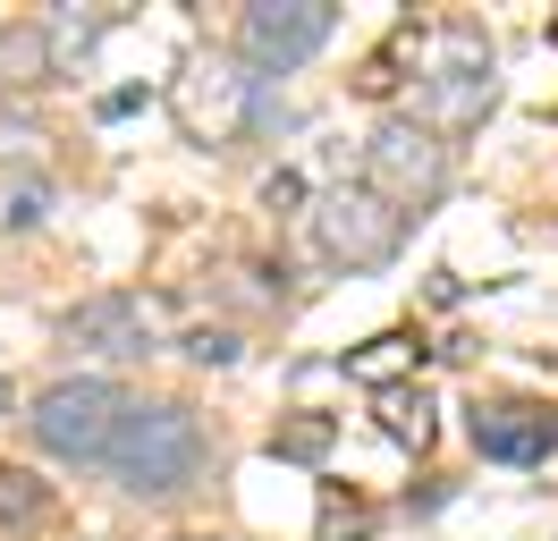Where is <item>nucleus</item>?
Returning a JSON list of instances; mask_svg holds the SVG:
<instances>
[{
	"label": "nucleus",
	"instance_id": "1",
	"mask_svg": "<svg viewBox=\"0 0 558 541\" xmlns=\"http://www.w3.org/2000/svg\"><path fill=\"white\" fill-rule=\"evenodd\" d=\"M204 457H211V440H204V414H195V406L136 398L102 466L119 473V491H136V500H178V491L204 473Z\"/></svg>",
	"mask_w": 558,
	"mask_h": 541
},
{
	"label": "nucleus",
	"instance_id": "2",
	"mask_svg": "<svg viewBox=\"0 0 558 541\" xmlns=\"http://www.w3.org/2000/svg\"><path fill=\"white\" fill-rule=\"evenodd\" d=\"M128 389L119 381H102V372H76V381H51L35 398V414H26V432H35L43 457H69V466H102L110 440H119V423H128Z\"/></svg>",
	"mask_w": 558,
	"mask_h": 541
},
{
	"label": "nucleus",
	"instance_id": "3",
	"mask_svg": "<svg viewBox=\"0 0 558 541\" xmlns=\"http://www.w3.org/2000/svg\"><path fill=\"white\" fill-rule=\"evenodd\" d=\"M364 187L381 203H398V212H423L449 187V144L432 128H415V119H381L373 144H364Z\"/></svg>",
	"mask_w": 558,
	"mask_h": 541
},
{
	"label": "nucleus",
	"instance_id": "4",
	"mask_svg": "<svg viewBox=\"0 0 558 541\" xmlns=\"http://www.w3.org/2000/svg\"><path fill=\"white\" fill-rule=\"evenodd\" d=\"M398 237H407V212L381 203L373 187H330V195L314 203V245L339 270H381L389 254H398Z\"/></svg>",
	"mask_w": 558,
	"mask_h": 541
},
{
	"label": "nucleus",
	"instance_id": "5",
	"mask_svg": "<svg viewBox=\"0 0 558 541\" xmlns=\"http://www.w3.org/2000/svg\"><path fill=\"white\" fill-rule=\"evenodd\" d=\"M483 110H490V43L465 34V26H449L440 34V68L415 85V128L457 135V128H474Z\"/></svg>",
	"mask_w": 558,
	"mask_h": 541
},
{
	"label": "nucleus",
	"instance_id": "6",
	"mask_svg": "<svg viewBox=\"0 0 558 541\" xmlns=\"http://www.w3.org/2000/svg\"><path fill=\"white\" fill-rule=\"evenodd\" d=\"M330 34H339V9H330V0H254V9H238V51H245V68H263V76L305 68Z\"/></svg>",
	"mask_w": 558,
	"mask_h": 541
},
{
	"label": "nucleus",
	"instance_id": "7",
	"mask_svg": "<svg viewBox=\"0 0 558 541\" xmlns=\"http://www.w3.org/2000/svg\"><path fill=\"white\" fill-rule=\"evenodd\" d=\"M69 347H94V356H110V364H128V356L153 347V304H144V297H119V288L85 297L69 313Z\"/></svg>",
	"mask_w": 558,
	"mask_h": 541
},
{
	"label": "nucleus",
	"instance_id": "8",
	"mask_svg": "<svg viewBox=\"0 0 558 541\" xmlns=\"http://www.w3.org/2000/svg\"><path fill=\"white\" fill-rule=\"evenodd\" d=\"M474 448L483 457H499V466H542L558 448V414L550 406H474Z\"/></svg>",
	"mask_w": 558,
	"mask_h": 541
},
{
	"label": "nucleus",
	"instance_id": "9",
	"mask_svg": "<svg viewBox=\"0 0 558 541\" xmlns=\"http://www.w3.org/2000/svg\"><path fill=\"white\" fill-rule=\"evenodd\" d=\"M51 76H60L51 34H43V26H0V101H9V94H35V85H51Z\"/></svg>",
	"mask_w": 558,
	"mask_h": 541
},
{
	"label": "nucleus",
	"instance_id": "10",
	"mask_svg": "<svg viewBox=\"0 0 558 541\" xmlns=\"http://www.w3.org/2000/svg\"><path fill=\"white\" fill-rule=\"evenodd\" d=\"M330 440H339V423H330V414H296V423H279V432H271V457L314 466V457H330Z\"/></svg>",
	"mask_w": 558,
	"mask_h": 541
},
{
	"label": "nucleus",
	"instance_id": "11",
	"mask_svg": "<svg viewBox=\"0 0 558 541\" xmlns=\"http://www.w3.org/2000/svg\"><path fill=\"white\" fill-rule=\"evenodd\" d=\"M381 423H389V440L432 448V398H423V389H381Z\"/></svg>",
	"mask_w": 558,
	"mask_h": 541
},
{
	"label": "nucleus",
	"instance_id": "12",
	"mask_svg": "<svg viewBox=\"0 0 558 541\" xmlns=\"http://www.w3.org/2000/svg\"><path fill=\"white\" fill-rule=\"evenodd\" d=\"M415 356H423L415 338H407V330H389V338H373V347H355L348 372H355V381H389V372H407Z\"/></svg>",
	"mask_w": 558,
	"mask_h": 541
},
{
	"label": "nucleus",
	"instance_id": "13",
	"mask_svg": "<svg viewBox=\"0 0 558 541\" xmlns=\"http://www.w3.org/2000/svg\"><path fill=\"white\" fill-rule=\"evenodd\" d=\"M43 507H51V491H43L35 473H17V466H0V525H35Z\"/></svg>",
	"mask_w": 558,
	"mask_h": 541
},
{
	"label": "nucleus",
	"instance_id": "14",
	"mask_svg": "<svg viewBox=\"0 0 558 541\" xmlns=\"http://www.w3.org/2000/svg\"><path fill=\"white\" fill-rule=\"evenodd\" d=\"M51 60L69 68V60H85V51H94V34H102V17H76V9H60V17H51Z\"/></svg>",
	"mask_w": 558,
	"mask_h": 541
},
{
	"label": "nucleus",
	"instance_id": "15",
	"mask_svg": "<svg viewBox=\"0 0 558 541\" xmlns=\"http://www.w3.org/2000/svg\"><path fill=\"white\" fill-rule=\"evenodd\" d=\"M26 153H43V128L35 119H0V161H26Z\"/></svg>",
	"mask_w": 558,
	"mask_h": 541
},
{
	"label": "nucleus",
	"instance_id": "16",
	"mask_svg": "<svg viewBox=\"0 0 558 541\" xmlns=\"http://www.w3.org/2000/svg\"><path fill=\"white\" fill-rule=\"evenodd\" d=\"M186 356H195V364H238V338H229V330H195V338H186Z\"/></svg>",
	"mask_w": 558,
	"mask_h": 541
},
{
	"label": "nucleus",
	"instance_id": "17",
	"mask_svg": "<svg viewBox=\"0 0 558 541\" xmlns=\"http://www.w3.org/2000/svg\"><path fill=\"white\" fill-rule=\"evenodd\" d=\"M263 203H271V212H288V203H305V178H296V169H279L271 187H263Z\"/></svg>",
	"mask_w": 558,
	"mask_h": 541
},
{
	"label": "nucleus",
	"instance_id": "18",
	"mask_svg": "<svg viewBox=\"0 0 558 541\" xmlns=\"http://www.w3.org/2000/svg\"><path fill=\"white\" fill-rule=\"evenodd\" d=\"M43 220V187H26V195H9V229H35Z\"/></svg>",
	"mask_w": 558,
	"mask_h": 541
},
{
	"label": "nucleus",
	"instance_id": "19",
	"mask_svg": "<svg viewBox=\"0 0 558 541\" xmlns=\"http://www.w3.org/2000/svg\"><path fill=\"white\" fill-rule=\"evenodd\" d=\"M0 414H9V372H0Z\"/></svg>",
	"mask_w": 558,
	"mask_h": 541
},
{
	"label": "nucleus",
	"instance_id": "20",
	"mask_svg": "<svg viewBox=\"0 0 558 541\" xmlns=\"http://www.w3.org/2000/svg\"><path fill=\"white\" fill-rule=\"evenodd\" d=\"M178 541H211V533H178Z\"/></svg>",
	"mask_w": 558,
	"mask_h": 541
}]
</instances>
